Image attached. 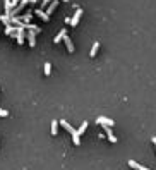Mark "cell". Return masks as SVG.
I'll return each instance as SVG.
<instances>
[{
    "instance_id": "obj_1",
    "label": "cell",
    "mask_w": 156,
    "mask_h": 170,
    "mask_svg": "<svg viewBox=\"0 0 156 170\" xmlns=\"http://www.w3.org/2000/svg\"><path fill=\"white\" fill-rule=\"evenodd\" d=\"M96 124H100V126H103V127H112L113 124V119H108V117H105V115H100V117L96 119Z\"/></svg>"
},
{
    "instance_id": "obj_2",
    "label": "cell",
    "mask_w": 156,
    "mask_h": 170,
    "mask_svg": "<svg viewBox=\"0 0 156 170\" xmlns=\"http://www.w3.org/2000/svg\"><path fill=\"white\" fill-rule=\"evenodd\" d=\"M83 16V9H79V7H76V12H74V16H72V19H70V24L72 26H76L79 22V17Z\"/></svg>"
},
{
    "instance_id": "obj_3",
    "label": "cell",
    "mask_w": 156,
    "mask_h": 170,
    "mask_svg": "<svg viewBox=\"0 0 156 170\" xmlns=\"http://www.w3.org/2000/svg\"><path fill=\"white\" fill-rule=\"evenodd\" d=\"M26 36H28V41H29V45H31V47H35V45H36V31L28 29Z\"/></svg>"
},
{
    "instance_id": "obj_4",
    "label": "cell",
    "mask_w": 156,
    "mask_h": 170,
    "mask_svg": "<svg viewBox=\"0 0 156 170\" xmlns=\"http://www.w3.org/2000/svg\"><path fill=\"white\" fill-rule=\"evenodd\" d=\"M105 132H106V136H108V139L112 141V143H117V136L113 134L112 127H105Z\"/></svg>"
},
{
    "instance_id": "obj_5",
    "label": "cell",
    "mask_w": 156,
    "mask_h": 170,
    "mask_svg": "<svg viewBox=\"0 0 156 170\" xmlns=\"http://www.w3.org/2000/svg\"><path fill=\"white\" fill-rule=\"evenodd\" d=\"M129 165L132 167V168H136V170H149L147 167L141 165V163H137V161H134V160H129Z\"/></svg>"
},
{
    "instance_id": "obj_6",
    "label": "cell",
    "mask_w": 156,
    "mask_h": 170,
    "mask_svg": "<svg viewBox=\"0 0 156 170\" xmlns=\"http://www.w3.org/2000/svg\"><path fill=\"white\" fill-rule=\"evenodd\" d=\"M65 36H67V29H60V31H58V35L53 38V41H55V43H58V41H60L62 38H65Z\"/></svg>"
},
{
    "instance_id": "obj_7",
    "label": "cell",
    "mask_w": 156,
    "mask_h": 170,
    "mask_svg": "<svg viewBox=\"0 0 156 170\" xmlns=\"http://www.w3.org/2000/svg\"><path fill=\"white\" fill-rule=\"evenodd\" d=\"M64 41H65V45H67V50L72 53V52H74V43H72V40H70V36H65Z\"/></svg>"
},
{
    "instance_id": "obj_8",
    "label": "cell",
    "mask_w": 156,
    "mask_h": 170,
    "mask_svg": "<svg viewBox=\"0 0 156 170\" xmlns=\"http://www.w3.org/2000/svg\"><path fill=\"white\" fill-rule=\"evenodd\" d=\"M4 5H5V14H7V16H10V12H12V9H14L12 2H10V0H5Z\"/></svg>"
},
{
    "instance_id": "obj_9",
    "label": "cell",
    "mask_w": 156,
    "mask_h": 170,
    "mask_svg": "<svg viewBox=\"0 0 156 170\" xmlns=\"http://www.w3.org/2000/svg\"><path fill=\"white\" fill-rule=\"evenodd\" d=\"M60 124H62V126H64V127H65V129H67V131H69V132H70V134H74V132L77 131V129H74V127H72V126H70V124H69V122H67V120H60Z\"/></svg>"
},
{
    "instance_id": "obj_10",
    "label": "cell",
    "mask_w": 156,
    "mask_h": 170,
    "mask_svg": "<svg viewBox=\"0 0 156 170\" xmlns=\"http://www.w3.org/2000/svg\"><path fill=\"white\" fill-rule=\"evenodd\" d=\"M57 5H58V2H57V0H53L52 4H50V5H48V7H46V14H48V16H50V14H52L53 10L57 9Z\"/></svg>"
},
{
    "instance_id": "obj_11",
    "label": "cell",
    "mask_w": 156,
    "mask_h": 170,
    "mask_svg": "<svg viewBox=\"0 0 156 170\" xmlns=\"http://www.w3.org/2000/svg\"><path fill=\"white\" fill-rule=\"evenodd\" d=\"M36 14H38L41 19H45V21H48V19H50V16L46 14V10H43V9H36Z\"/></svg>"
},
{
    "instance_id": "obj_12",
    "label": "cell",
    "mask_w": 156,
    "mask_h": 170,
    "mask_svg": "<svg viewBox=\"0 0 156 170\" xmlns=\"http://www.w3.org/2000/svg\"><path fill=\"white\" fill-rule=\"evenodd\" d=\"M17 33V26H7L5 28V35H16Z\"/></svg>"
},
{
    "instance_id": "obj_13",
    "label": "cell",
    "mask_w": 156,
    "mask_h": 170,
    "mask_svg": "<svg viewBox=\"0 0 156 170\" xmlns=\"http://www.w3.org/2000/svg\"><path fill=\"white\" fill-rule=\"evenodd\" d=\"M52 134L53 136L58 134V120H52Z\"/></svg>"
},
{
    "instance_id": "obj_14",
    "label": "cell",
    "mask_w": 156,
    "mask_h": 170,
    "mask_svg": "<svg viewBox=\"0 0 156 170\" xmlns=\"http://www.w3.org/2000/svg\"><path fill=\"white\" fill-rule=\"evenodd\" d=\"M98 48H100V41H95V43H93V48H91V57H95L96 55V52H98Z\"/></svg>"
},
{
    "instance_id": "obj_15",
    "label": "cell",
    "mask_w": 156,
    "mask_h": 170,
    "mask_svg": "<svg viewBox=\"0 0 156 170\" xmlns=\"http://www.w3.org/2000/svg\"><path fill=\"white\" fill-rule=\"evenodd\" d=\"M0 21L5 22L7 26H10V16H7V14H2V16H0Z\"/></svg>"
},
{
    "instance_id": "obj_16",
    "label": "cell",
    "mask_w": 156,
    "mask_h": 170,
    "mask_svg": "<svg viewBox=\"0 0 156 170\" xmlns=\"http://www.w3.org/2000/svg\"><path fill=\"white\" fill-rule=\"evenodd\" d=\"M21 21H22V24H28V22L31 21V12H28V14H24L21 17Z\"/></svg>"
},
{
    "instance_id": "obj_17",
    "label": "cell",
    "mask_w": 156,
    "mask_h": 170,
    "mask_svg": "<svg viewBox=\"0 0 156 170\" xmlns=\"http://www.w3.org/2000/svg\"><path fill=\"white\" fill-rule=\"evenodd\" d=\"M72 141H74V144H79V143H81V136L77 134V131L72 134Z\"/></svg>"
},
{
    "instance_id": "obj_18",
    "label": "cell",
    "mask_w": 156,
    "mask_h": 170,
    "mask_svg": "<svg viewBox=\"0 0 156 170\" xmlns=\"http://www.w3.org/2000/svg\"><path fill=\"white\" fill-rule=\"evenodd\" d=\"M50 72H52V64H50V62H45V74L50 76Z\"/></svg>"
},
{
    "instance_id": "obj_19",
    "label": "cell",
    "mask_w": 156,
    "mask_h": 170,
    "mask_svg": "<svg viewBox=\"0 0 156 170\" xmlns=\"http://www.w3.org/2000/svg\"><path fill=\"white\" fill-rule=\"evenodd\" d=\"M86 127H87V122H83V124H81V127H79V129H77V134L81 136L84 131H86Z\"/></svg>"
},
{
    "instance_id": "obj_20",
    "label": "cell",
    "mask_w": 156,
    "mask_h": 170,
    "mask_svg": "<svg viewBox=\"0 0 156 170\" xmlns=\"http://www.w3.org/2000/svg\"><path fill=\"white\" fill-rule=\"evenodd\" d=\"M0 117H9V112L4 108H0Z\"/></svg>"
},
{
    "instance_id": "obj_21",
    "label": "cell",
    "mask_w": 156,
    "mask_h": 170,
    "mask_svg": "<svg viewBox=\"0 0 156 170\" xmlns=\"http://www.w3.org/2000/svg\"><path fill=\"white\" fill-rule=\"evenodd\" d=\"M28 2H29V0H21V2H19V5H17V7H19V9H24V5H26Z\"/></svg>"
},
{
    "instance_id": "obj_22",
    "label": "cell",
    "mask_w": 156,
    "mask_h": 170,
    "mask_svg": "<svg viewBox=\"0 0 156 170\" xmlns=\"http://www.w3.org/2000/svg\"><path fill=\"white\" fill-rule=\"evenodd\" d=\"M52 2H53V0H43V2H41V7L45 9V7H46V5H50Z\"/></svg>"
},
{
    "instance_id": "obj_23",
    "label": "cell",
    "mask_w": 156,
    "mask_h": 170,
    "mask_svg": "<svg viewBox=\"0 0 156 170\" xmlns=\"http://www.w3.org/2000/svg\"><path fill=\"white\" fill-rule=\"evenodd\" d=\"M10 2H12V5H14V7H17V4L21 2V0H10Z\"/></svg>"
},
{
    "instance_id": "obj_24",
    "label": "cell",
    "mask_w": 156,
    "mask_h": 170,
    "mask_svg": "<svg viewBox=\"0 0 156 170\" xmlns=\"http://www.w3.org/2000/svg\"><path fill=\"white\" fill-rule=\"evenodd\" d=\"M153 143H154V148H156V136H153Z\"/></svg>"
},
{
    "instance_id": "obj_25",
    "label": "cell",
    "mask_w": 156,
    "mask_h": 170,
    "mask_svg": "<svg viewBox=\"0 0 156 170\" xmlns=\"http://www.w3.org/2000/svg\"><path fill=\"white\" fill-rule=\"evenodd\" d=\"M65 2H69V0H65Z\"/></svg>"
}]
</instances>
